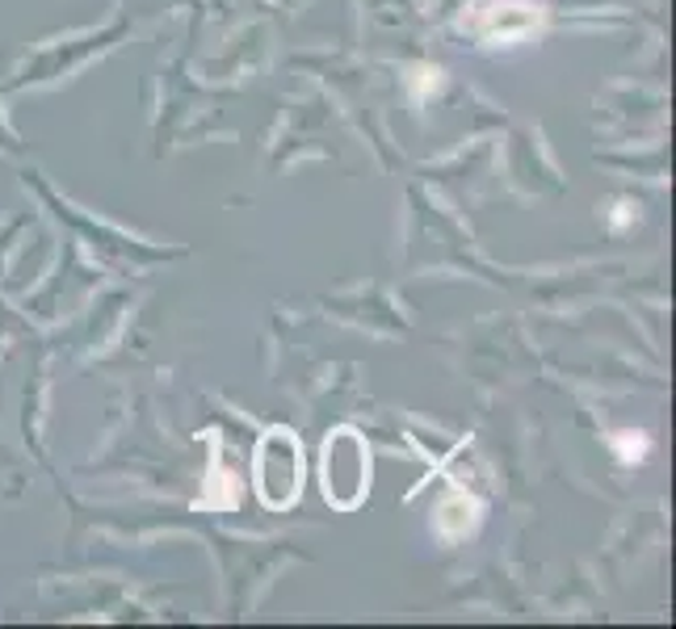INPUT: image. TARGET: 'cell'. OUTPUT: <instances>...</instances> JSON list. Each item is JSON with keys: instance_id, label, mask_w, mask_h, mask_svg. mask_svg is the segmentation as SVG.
Returning <instances> with one entry per match:
<instances>
[{"instance_id": "7a4b0ae2", "label": "cell", "mask_w": 676, "mask_h": 629, "mask_svg": "<svg viewBox=\"0 0 676 629\" xmlns=\"http://www.w3.org/2000/svg\"><path fill=\"white\" fill-rule=\"evenodd\" d=\"M370 491V449L353 428H337L324 440V495L337 508H358Z\"/></svg>"}, {"instance_id": "6da1fadb", "label": "cell", "mask_w": 676, "mask_h": 629, "mask_svg": "<svg viewBox=\"0 0 676 629\" xmlns=\"http://www.w3.org/2000/svg\"><path fill=\"white\" fill-rule=\"evenodd\" d=\"M253 482L261 503L274 508V512H286L298 500V491H303V449H298V437L291 428H270L256 440Z\"/></svg>"}, {"instance_id": "3957f363", "label": "cell", "mask_w": 676, "mask_h": 629, "mask_svg": "<svg viewBox=\"0 0 676 629\" xmlns=\"http://www.w3.org/2000/svg\"><path fill=\"white\" fill-rule=\"evenodd\" d=\"M613 449H617V458L622 461H643L647 458V437H643V433H617V437H613Z\"/></svg>"}]
</instances>
